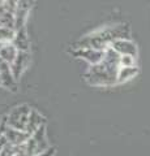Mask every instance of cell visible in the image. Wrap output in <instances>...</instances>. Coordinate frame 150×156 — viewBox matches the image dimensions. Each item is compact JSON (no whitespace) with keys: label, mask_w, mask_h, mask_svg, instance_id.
Segmentation results:
<instances>
[{"label":"cell","mask_w":150,"mask_h":156,"mask_svg":"<svg viewBox=\"0 0 150 156\" xmlns=\"http://www.w3.org/2000/svg\"><path fill=\"white\" fill-rule=\"evenodd\" d=\"M4 138L8 140V143H11L13 146H21L30 138V135L24 130H17V129L9 128L7 125L5 130H4Z\"/></svg>","instance_id":"obj_3"},{"label":"cell","mask_w":150,"mask_h":156,"mask_svg":"<svg viewBox=\"0 0 150 156\" xmlns=\"http://www.w3.org/2000/svg\"><path fill=\"white\" fill-rule=\"evenodd\" d=\"M14 37H16V30H14V29L0 26V43H2V44L12 43Z\"/></svg>","instance_id":"obj_10"},{"label":"cell","mask_w":150,"mask_h":156,"mask_svg":"<svg viewBox=\"0 0 150 156\" xmlns=\"http://www.w3.org/2000/svg\"><path fill=\"white\" fill-rule=\"evenodd\" d=\"M12 43L16 46V48L18 51L27 52V50H29V38H27L25 27H22V29H20V30L16 31V37H14Z\"/></svg>","instance_id":"obj_9"},{"label":"cell","mask_w":150,"mask_h":156,"mask_svg":"<svg viewBox=\"0 0 150 156\" xmlns=\"http://www.w3.org/2000/svg\"><path fill=\"white\" fill-rule=\"evenodd\" d=\"M33 4V0H18L16 9H14V29L20 30L24 27L27 17V13L30 11V7Z\"/></svg>","instance_id":"obj_2"},{"label":"cell","mask_w":150,"mask_h":156,"mask_svg":"<svg viewBox=\"0 0 150 156\" xmlns=\"http://www.w3.org/2000/svg\"><path fill=\"white\" fill-rule=\"evenodd\" d=\"M3 62H4V61L2 60V58H0V68H2V65H3Z\"/></svg>","instance_id":"obj_12"},{"label":"cell","mask_w":150,"mask_h":156,"mask_svg":"<svg viewBox=\"0 0 150 156\" xmlns=\"http://www.w3.org/2000/svg\"><path fill=\"white\" fill-rule=\"evenodd\" d=\"M30 112H31V109L25 104L14 107V108L7 115V125L9 128L25 131Z\"/></svg>","instance_id":"obj_1"},{"label":"cell","mask_w":150,"mask_h":156,"mask_svg":"<svg viewBox=\"0 0 150 156\" xmlns=\"http://www.w3.org/2000/svg\"><path fill=\"white\" fill-rule=\"evenodd\" d=\"M46 125V120L39 112L35 111V109H31L30 115H29V120H27V124H26V128L25 131L29 135H33L35 131L41 128V126Z\"/></svg>","instance_id":"obj_5"},{"label":"cell","mask_w":150,"mask_h":156,"mask_svg":"<svg viewBox=\"0 0 150 156\" xmlns=\"http://www.w3.org/2000/svg\"><path fill=\"white\" fill-rule=\"evenodd\" d=\"M4 44H2V43H0V50H2V47H3Z\"/></svg>","instance_id":"obj_13"},{"label":"cell","mask_w":150,"mask_h":156,"mask_svg":"<svg viewBox=\"0 0 150 156\" xmlns=\"http://www.w3.org/2000/svg\"><path fill=\"white\" fill-rule=\"evenodd\" d=\"M29 57L30 56H29L27 52L20 51L18 52V55H17V57H16V60L11 64V70H12V73H13V76H14L16 80H18L20 76L25 72L26 66H27V62H29Z\"/></svg>","instance_id":"obj_6"},{"label":"cell","mask_w":150,"mask_h":156,"mask_svg":"<svg viewBox=\"0 0 150 156\" xmlns=\"http://www.w3.org/2000/svg\"><path fill=\"white\" fill-rule=\"evenodd\" d=\"M18 52L20 51L17 50L13 43H8V44H4L2 47V50H0V58H2L4 62H7V64L11 65L12 62L16 60Z\"/></svg>","instance_id":"obj_8"},{"label":"cell","mask_w":150,"mask_h":156,"mask_svg":"<svg viewBox=\"0 0 150 156\" xmlns=\"http://www.w3.org/2000/svg\"><path fill=\"white\" fill-rule=\"evenodd\" d=\"M0 81H2V85L8 87L11 90H16V78H14L13 73L11 70V65L7 64V62H3L2 68H0Z\"/></svg>","instance_id":"obj_7"},{"label":"cell","mask_w":150,"mask_h":156,"mask_svg":"<svg viewBox=\"0 0 150 156\" xmlns=\"http://www.w3.org/2000/svg\"><path fill=\"white\" fill-rule=\"evenodd\" d=\"M73 55L77 57L85 58L86 61H89L90 64H99V61L102 60V57L104 56L103 51L94 50V48H80V50L73 51Z\"/></svg>","instance_id":"obj_4"},{"label":"cell","mask_w":150,"mask_h":156,"mask_svg":"<svg viewBox=\"0 0 150 156\" xmlns=\"http://www.w3.org/2000/svg\"><path fill=\"white\" fill-rule=\"evenodd\" d=\"M4 4H5V0H0V8L4 7Z\"/></svg>","instance_id":"obj_11"}]
</instances>
